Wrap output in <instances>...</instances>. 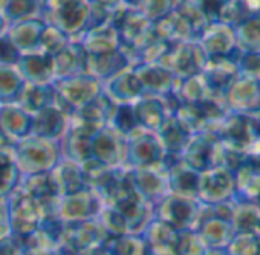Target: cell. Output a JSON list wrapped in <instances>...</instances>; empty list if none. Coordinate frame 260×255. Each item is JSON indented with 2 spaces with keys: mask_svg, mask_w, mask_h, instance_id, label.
Instances as JSON below:
<instances>
[{
  "mask_svg": "<svg viewBox=\"0 0 260 255\" xmlns=\"http://www.w3.org/2000/svg\"><path fill=\"white\" fill-rule=\"evenodd\" d=\"M258 237V235H257ZM257 255H260V237H258V247H257Z\"/></svg>",
  "mask_w": 260,
  "mask_h": 255,
  "instance_id": "30",
  "label": "cell"
},
{
  "mask_svg": "<svg viewBox=\"0 0 260 255\" xmlns=\"http://www.w3.org/2000/svg\"><path fill=\"white\" fill-rule=\"evenodd\" d=\"M16 66L20 70V74L26 83L52 84L55 80L52 57H49V55H45L40 52L25 54L20 57V60Z\"/></svg>",
  "mask_w": 260,
  "mask_h": 255,
  "instance_id": "15",
  "label": "cell"
},
{
  "mask_svg": "<svg viewBox=\"0 0 260 255\" xmlns=\"http://www.w3.org/2000/svg\"><path fill=\"white\" fill-rule=\"evenodd\" d=\"M198 43L204 49L207 58L236 57L240 52L236 46L233 28L223 23H208Z\"/></svg>",
  "mask_w": 260,
  "mask_h": 255,
  "instance_id": "12",
  "label": "cell"
},
{
  "mask_svg": "<svg viewBox=\"0 0 260 255\" xmlns=\"http://www.w3.org/2000/svg\"><path fill=\"white\" fill-rule=\"evenodd\" d=\"M52 64L55 80L86 74V52L77 42H71L63 51L52 57Z\"/></svg>",
  "mask_w": 260,
  "mask_h": 255,
  "instance_id": "16",
  "label": "cell"
},
{
  "mask_svg": "<svg viewBox=\"0 0 260 255\" xmlns=\"http://www.w3.org/2000/svg\"><path fill=\"white\" fill-rule=\"evenodd\" d=\"M231 226L234 229V234L237 232L255 234L260 226V205L233 202Z\"/></svg>",
  "mask_w": 260,
  "mask_h": 255,
  "instance_id": "19",
  "label": "cell"
},
{
  "mask_svg": "<svg viewBox=\"0 0 260 255\" xmlns=\"http://www.w3.org/2000/svg\"><path fill=\"white\" fill-rule=\"evenodd\" d=\"M25 78L14 64L0 63V101H17L25 89Z\"/></svg>",
  "mask_w": 260,
  "mask_h": 255,
  "instance_id": "21",
  "label": "cell"
},
{
  "mask_svg": "<svg viewBox=\"0 0 260 255\" xmlns=\"http://www.w3.org/2000/svg\"><path fill=\"white\" fill-rule=\"evenodd\" d=\"M42 19L77 42L90 26L89 0H46Z\"/></svg>",
  "mask_w": 260,
  "mask_h": 255,
  "instance_id": "1",
  "label": "cell"
},
{
  "mask_svg": "<svg viewBox=\"0 0 260 255\" xmlns=\"http://www.w3.org/2000/svg\"><path fill=\"white\" fill-rule=\"evenodd\" d=\"M45 2L46 0H5L2 14L10 25L26 19H42Z\"/></svg>",
  "mask_w": 260,
  "mask_h": 255,
  "instance_id": "20",
  "label": "cell"
},
{
  "mask_svg": "<svg viewBox=\"0 0 260 255\" xmlns=\"http://www.w3.org/2000/svg\"><path fill=\"white\" fill-rule=\"evenodd\" d=\"M199 174L196 170L188 167L184 161H179L170 167L169 171V191L170 194L196 199L199 187Z\"/></svg>",
  "mask_w": 260,
  "mask_h": 255,
  "instance_id": "17",
  "label": "cell"
},
{
  "mask_svg": "<svg viewBox=\"0 0 260 255\" xmlns=\"http://www.w3.org/2000/svg\"><path fill=\"white\" fill-rule=\"evenodd\" d=\"M239 55L240 52L236 57H214L207 60L205 67L202 70V77L213 96L222 99L223 92L239 77V66H237Z\"/></svg>",
  "mask_w": 260,
  "mask_h": 255,
  "instance_id": "10",
  "label": "cell"
},
{
  "mask_svg": "<svg viewBox=\"0 0 260 255\" xmlns=\"http://www.w3.org/2000/svg\"><path fill=\"white\" fill-rule=\"evenodd\" d=\"M176 247L178 255H204L207 249L196 231H179Z\"/></svg>",
  "mask_w": 260,
  "mask_h": 255,
  "instance_id": "24",
  "label": "cell"
},
{
  "mask_svg": "<svg viewBox=\"0 0 260 255\" xmlns=\"http://www.w3.org/2000/svg\"><path fill=\"white\" fill-rule=\"evenodd\" d=\"M77 43L83 48L86 55H101L121 49L119 35L112 22H104L101 25L90 26L77 40Z\"/></svg>",
  "mask_w": 260,
  "mask_h": 255,
  "instance_id": "13",
  "label": "cell"
},
{
  "mask_svg": "<svg viewBox=\"0 0 260 255\" xmlns=\"http://www.w3.org/2000/svg\"><path fill=\"white\" fill-rule=\"evenodd\" d=\"M222 99L228 112L255 115L260 110V80L239 75L223 92Z\"/></svg>",
  "mask_w": 260,
  "mask_h": 255,
  "instance_id": "7",
  "label": "cell"
},
{
  "mask_svg": "<svg viewBox=\"0 0 260 255\" xmlns=\"http://www.w3.org/2000/svg\"><path fill=\"white\" fill-rule=\"evenodd\" d=\"M52 84L60 98L74 104L75 102L89 104L90 101H93L103 93V83L89 74L60 78L55 80Z\"/></svg>",
  "mask_w": 260,
  "mask_h": 255,
  "instance_id": "9",
  "label": "cell"
},
{
  "mask_svg": "<svg viewBox=\"0 0 260 255\" xmlns=\"http://www.w3.org/2000/svg\"><path fill=\"white\" fill-rule=\"evenodd\" d=\"M196 232L207 249H225L234 235L231 222L214 214L207 206H204Z\"/></svg>",
  "mask_w": 260,
  "mask_h": 255,
  "instance_id": "11",
  "label": "cell"
},
{
  "mask_svg": "<svg viewBox=\"0 0 260 255\" xmlns=\"http://www.w3.org/2000/svg\"><path fill=\"white\" fill-rule=\"evenodd\" d=\"M207 55L198 42H185L172 45L159 64L167 67L178 80L202 74Z\"/></svg>",
  "mask_w": 260,
  "mask_h": 255,
  "instance_id": "6",
  "label": "cell"
},
{
  "mask_svg": "<svg viewBox=\"0 0 260 255\" xmlns=\"http://www.w3.org/2000/svg\"><path fill=\"white\" fill-rule=\"evenodd\" d=\"M181 161L198 173H202L213 167L226 165V149L214 132H201L190 138L181 153Z\"/></svg>",
  "mask_w": 260,
  "mask_h": 255,
  "instance_id": "3",
  "label": "cell"
},
{
  "mask_svg": "<svg viewBox=\"0 0 260 255\" xmlns=\"http://www.w3.org/2000/svg\"><path fill=\"white\" fill-rule=\"evenodd\" d=\"M204 206L191 197L167 194L156 208L158 220L170 225L176 231H196Z\"/></svg>",
  "mask_w": 260,
  "mask_h": 255,
  "instance_id": "5",
  "label": "cell"
},
{
  "mask_svg": "<svg viewBox=\"0 0 260 255\" xmlns=\"http://www.w3.org/2000/svg\"><path fill=\"white\" fill-rule=\"evenodd\" d=\"M243 17H260V0H239Z\"/></svg>",
  "mask_w": 260,
  "mask_h": 255,
  "instance_id": "27",
  "label": "cell"
},
{
  "mask_svg": "<svg viewBox=\"0 0 260 255\" xmlns=\"http://www.w3.org/2000/svg\"><path fill=\"white\" fill-rule=\"evenodd\" d=\"M46 23L43 19H26L8 26L7 35L14 48L22 54L39 52V43Z\"/></svg>",
  "mask_w": 260,
  "mask_h": 255,
  "instance_id": "14",
  "label": "cell"
},
{
  "mask_svg": "<svg viewBox=\"0 0 260 255\" xmlns=\"http://www.w3.org/2000/svg\"><path fill=\"white\" fill-rule=\"evenodd\" d=\"M132 70L137 75L146 96H170L173 93L176 77L159 63H135Z\"/></svg>",
  "mask_w": 260,
  "mask_h": 255,
  "instance_id": "8",
  "label": "cell"
},
{
  "mask_svg": "<svg viewBox=\"0 0 260 255\" xmlns=\"http://www.w3.org/2000/svg\"><path fill=\"white\" fill-rule=\"evenodd\" d=\"M124 4L140 11L144 17L155 23L173 13L181 4V0H124Z\"/></svg>",
  "mask_w": 260,
  "mask_h": 255,
  "instance_id": "22",
  "label": "cell"
},
{
  "mask_svg": "<svg viewBox=\"0 0 260 255\" xmlns=\"http://www.w3.org/2000/svg\"><path fill=\"white\" fill-rule=\"evenodd\" d=\"M228 153L240 155L260 136V124L252 115L228 112L213 130Z\"/></svg>",
  "mask_w": 260,
  "mask_h": 255,
  "instance_id": "2",
  "label": "cell"
},
{
  "mask_svg": "<svg viewBox=\"0 0 260 255\" xmlns=\"http://www.w3.org/2000/svg\"><path fill=\"white\" fill-rule=\"evenodd\" d=\"M236 184L230 167H213L199 174L196 200L202 206H217L234 202Z\"/></svg>",
  "mask_w": 260,
  "mask_h": 255,
  "instance_id": "4",
  "label": "cell"
},
{
  "mask_svg": "<svg viewBox=\"0 0 260 255\" xmlns=\"http://www.w3.org/2000/svg\"><path fill=\"white\" fill-rule=\"evenodd\" d=\"M233 31L236 46L242 54H260V17H245Z\"/></svg>",
  "mask_w": 260,
  "mask_h": 255,
  "instance_id": "18",
  "label": "cell"
},
{
  "mask_svg": "<svg viewBox=\"0 0 260 255\" xmlns=\"http://www.w3.org/2000/svg\"><path fill=\"white\" fill-rule=\"evenodd\" d=\"M258 237L249 232H237L225 247L228 255H257Z\"/></svg>",
  "mask_w": 260,
  "mask_h": 255,
  "instance_id": "23",
  "label": "cell"
},
{
  "mask_svg": "<svg viewBox=\"0 0 260 255\" xmlns=\"http://www.w3.org/2000/svg\"><path fill=\"white\" fill-rule=\"evenodd\" d=\"M22 54L14 48V45L10 42L8 35L0 37V63L2 64H17Z\"/></svg>",
  "mask_w": 260,
  "mask_h": 255,
  "instance_id": "26",
  "label": "cell"
},
{
  "mask_svg": "<svg viewBox=\"0 0 260 255\" xmlns=\"http://www.w3.org/2000/svg\"><path fill=\"white\" fill-rule=\"evenodd\" d=\"M239 75L260 80V54H242L237 58Z\"/></svg>",
  "mask_w": 260,
  "mask_h": 255,
  "instance_id": "25",
  "label": "cell"
},
{
  "mask_svg": "<svg viewBox=\"0 0 260 255\" xmlns=\"http://www.w3.org/2000/svg\"><path fill=\"white\" fill-rule=\"evenodd\" d=\"M8 26H10V23L7 22V19L4 17V14H0V37L7 34Z\"/></svg>",
  "mask_w": 260,
  "mask_h": 255,
  "instance_id": "28",
  "label": "cell"
},
{
  "mask_svg": "<svg viewBox=\"0 0 260 255\" xmlns=\"http://www.w3.org/2000/svg\"><path fill=\"white\" fill-rule=\"evenodd\" d=\"M4 2L5 0H0V14H2V11H4Z\"/></svg>",
  "mask_w": 260,
  "mask_h": 255,
  "instance_id": "29",
  "label": "cell"
}]
</instances>
